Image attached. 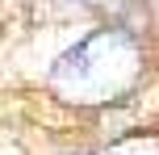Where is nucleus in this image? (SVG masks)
<instances>
[{"instance_id": "obj_2", "label": "nucleus", "mask_w": 159, "mask_h": 155, "mask_svg": "<svg viewBox=\"0 0 159 155\" xmlns=\"http://www.w3.org/2000/svg\"><path fill=\"white\" fill-rule=\"evenodd\" d=\"M84 4H92V8H117L121 0H84Z\"/></svg>"}, {"instance_id": "obj_3", "label": "nucleus", "mask_w": 159, "mask_h": 155, "mask_svg": "<svg viewBox=\"0 0 159 155\" xmlns=\"http://www.w3.org/2000/svg\"><path fill=\"white\" fill-rule=\"evenodd\" d=\"M67 155H88V151H67Z\"/></svg>"}, {"instance_id": "obj_1", "label": "nucleus", "mask_w": 159, "mask_h": 155, "mask_svg": "<svg viewBox=\"0 0 159 155\" xmlns=\"http://www.w3.org/2000/svg\"><path fill=\"white\" fill-rule=\"evenodd\" d=\"M143 71V46L130 30H96L80 42L75 50H67L55 63V84L59 97L75 101V105H96L109 101L117 92H126Z\"/></svg>"}]
</instances>
